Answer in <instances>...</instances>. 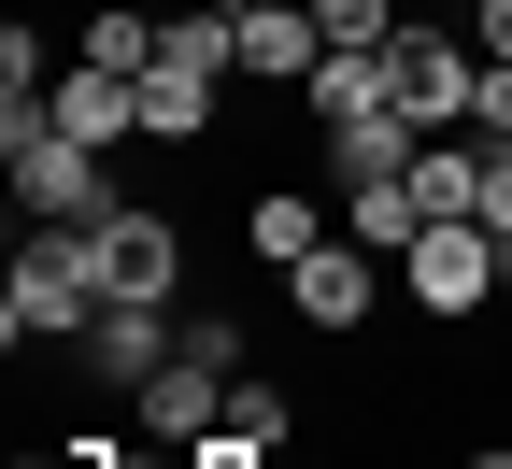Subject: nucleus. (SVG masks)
<instances>
[{"mask_svg":"<svg viewBox=\"0 0 512 469\" xmlns=\"http://www.w3.org/2000/svg\"><path fill=\"white\" fill-rule=\"evenodd\" d=\"M328 242H342V228L313 214L299 185H256V199H242V256H256V271H271V285L299 271V256H328Z\"/></svg>","mask_w":512,"mask_h":469,"instance_id":"11","label":"nucleus"},{"mask_svg":"<svg viewBox=\"0 0 512 469\" xmlns=\"http://www.w3.org/2000/svg\"><path fill=\"white\" fill-rule=\"evenodd\" d=\"M185 469H271V441H228L214 427V441H185Z\"/></svg>","mask_w":512,"mask_h":469,"instance_id":"17","label":"nucleus"},{"mask_svg":"<svg viewBox=\"0 0 512 469\" xmlns=\"http://www.w3.org/2000/svg\"><path fill=\"white\" fill-rule=\"evenodd\" d=\"M0 171H15V214H29V228H100V214H114L100 143L43 128V100H15V114H0Z\"/></svg>","mask_w":512,"mask_h":469,"instance_id":"2","label":"nucleus"},{"mask_svg":"<svg viewBox=\"0 0 512 469\" xmlns=\"http://www.w3.org/2000/svg\"><path fill=\"white\" fill-rule=\"evenodd\" d=\"M342 242H370L384 271L427 242V199H413V171H384V185H342Z\"/></svg>","mask_w":512,"mask_h":469,"instance_id":"13","label":"nucleus"},{"mask_svg":"<svg viewBox=\"0 0 512 469\" xmlns=\"http://www.w3.org/2000/svg\"><path fill=\"white\" fill-rule=\"evenodd\" d=\"M384 86H399V114L413 128H470V86H484V43H456V29H399L384 43Z\"/></svg>","mask_w":512,"mask_h":469,"instance_id":"4","label":"nucleus"},{"mask_svg":"<svg viewBox=\"0 0 512 469\" xmlns=\"http://www.w3.org/2000/svg\"><path fill=\"white\" fill-rule=\"evenodd\" d=\"M86 384H128V398H143L171 356H185V313H157V299H100V327H86Z\"/></svg>","mask_w":512,"mask_h":469,"instance_id":"7","label":"nucleus"},{"mask_svg":"<svg viewBox=\"0 0 512 469\" xmlns=\"http://www.w3.org/2000/svg\"><path fill=\"white\" fill-rule=\"evenodd\" d=\"M15 469H86V455H72V441H57V455H15Z\"/></svg>","mask_w":512,"mask_h":469,"instance_id":"19","label":"nucleus"},{"mask_svg":"<svg viewBox=\"0 0 512 469\" xmlns=\"http://www.w3.org/2000/svg\"><path fill=\"white\" fill-rule=\"evenodd\" d=\"M484 57H498V72H512V0H484V29H470Z\"/></svg>","mask_w":512,"mask_h":469,"instance_id":"18","label":"nucleus"},{"mask_svg":"<svg viewBox=\"0 0 512 469\" xmlns=\"http://www.w3.org/2000/svg\"><path fill=\"white\" fill-rule=\"evenodd\" d=\"M470 143H512V72L484 57V86H470Z\"/></svg>","mask_w":512,"mask_h":469,"instance_id":"16","label":"nucleus"},{"mask_svg":"<svg viewBox=\"0 0 512 469\" xmlns=\"http://www.w3.org/2000/svg\"><path fill=\"white\" fill-rule=\"evenodd\" d=\"M313 143H328L342 185H384V171H413V157H427V128H413L399 100H356V114H313Z\"/></svg>","mask_w":512,"mask_h":469,"instance_id":"9","label":"nucleus"},{"mask_svg":"<svg viewBox=\"0 0 512 469\" xmlns=\"http://www.w3.org/2000/svg\"><path fill=\"white\" fill-rule=\"evenodd\" d=\"M86 57H100V72H157V57H171V15H143V0H100V15H86Z\"/></svg>","mask_w":512,"mask_h":469,"instance_id":"14","label":"nucleus"},{"mask_svg":"<svg viewBox=\"0 0 512 469\" xmlns=\"http://www.w3.org/2000/svg\"><path fill=\"white\" fill-rule=\"evenodd\" d=\"M228 441H271V455H285V441H299V398H285L271 370H228Z\"/></svg>","mask_w":512,"mask_h":469,"instance_id":"15","label":"nucleus"},{"mask_svg":"<svg viewBox=\"0 0 512 469\" xmlns=\"http://www.w3.org/2000/svg\"><path fill=\"white\" fill-rule=\"evenodd\" d=\"M100 285L114 299H157V313L185 299V228L157 214V199H114V214H100Z\"/></svg>","mask_w":512,"mask_h":469,"instance_id":"5","label":"nucleus"},{"mask_svg":"<svg viewBox=\"0 0 512 469\" xmlns=\"http://www.w3.org/2000/svg\"><path fill=\"white\" fill-rule=\"evenodd\" d=\"M370 299H384V256H370V242H328V256H299V271H285V313L313 327V342H356Z\"/></svg>","mask_w":512,"mask_h":469,"instance_id":"6","label":"nucleus"},{"mask_svg":"<svg viewBox=\"0 0 512 469\" xmlns=\"http://www.w3.org/2000/svg\"><path fill=\"white\" fill-rule=\"evenodd\" d=\"M100 228H29V256H15V285H0V342H86L100 327Z\"/></svg>","mask_w":512,"mask_h":469,"instance_id":"1","label":"nucleus"},{"mask_svg":"<svg viewBox=\"0 0 512 469\" xmlns=\"http://www.w3.org/2000/svg\"><path fill=\"white\" fill-rule=\"evenodd\" d=\"M399 299H413L427 327H470V313L512 299V271H498V242H484V228H427V242L399 256Z\"/></svg>","mask_w":512,"mask_h":469,"instance_id":"3","label":"nucleus"},{"mask_svg":"<svg viewBox=\"0 0 512 469\" xmlns=\"http://www.w3.org/2000/svg\"><path fill=\"white\" fill-rule=\"evenodd\" d=\"M43 128H72V143H143V72H100V57H72V72L43 86Z\"/></svg>","mask_w":512,"mask_h":469,"instance_id":"8","label":"nucleus"},{"mask_svg":"<svg viewBox=\"0 0 512 469\" xmlns=\"http://www.w3.org/2000/svg\"><path fill=\"white\" fill-rule=\"evenodd\" d=\"M313 72H328L313 0H242V86H313Z\"/></svg>","mask_w":512,"mask_h":469,"instance_id":"10","label":"nucleus"},{"mask_svg":"<svg viewBox=\"0 0 512 469\" xmlns=\"http://www.w3.org/2000/svg\"><path fill=\"white\" fill-rule=\"evenodd\" d=\"M214 86H228V72L157 57V72H143V143H214Z\"/></svg>","mask_w":512,"mask_h":469,"instance_id":"12","label":"nucleus"}]
</instances>
